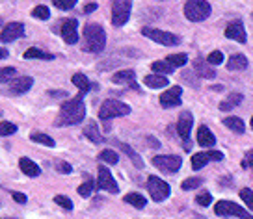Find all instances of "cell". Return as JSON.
<instances>
[{
	"label": "cell",
	"mask_w": 253,
	"mask_h": 219,
	"mask_svg": "<svg viewBox=\"0 0 253 219\" xmlns=\"http://www.w3.org/2000/svg\"><path fill=\"white\" fill-rule=\"evenodd\" d=\"M130 113V106L125 104V102L114 101V99H108L101 104V110H99V117L103 121H108V119L114 117H121V115H128Z\"/></svg>",
	"instance_id": "obj_4"
},
{
	"label": "cell",
	"mask_w": 253,
	"mask_h": 219,
	"mask_svg": "<svg viewBox=\"0 0 253 219\" xmlns=\"http://www.w3.org/2000/svg\"><path fill=\"white\" fill-rule=\"evenodd\" d=\"M4 58H8V50L6 48H0V60H4Z\"/></svg>",
	"instance_id": "obj_49"
},
{
	"label": "cell",
	"mask_w": 253,
	"mask_h": 219,
	"mask_svg": "<svg viewBox=\"0 0 253 219\" xmlns=\"http://www.w3.org/2000/svg\"><path fill=\"white\" fill-rule=\"evenodd\" d=\"M194 69H196V73H198L199 76H203V78H214V76H216V71H214L207 62H201V60H196V62H194Z\"/></svg>",
	"instance_id": "obj_21"
},
{
	"label": "cell",
	"mask_w": 253,
	"mask_h": 219,
	"mask_svg": "<svg viewBox=\"0 0 253 219\" xmlns=\"http://www.w3.org/2000/svg\"><path fill=\"white\" fill-rule=\"evenodd\" d=\"M136 78V73L132 69H126V71H119L112 76V82L116 84H134Z\"/></svg>",
	"instance_id": "obj_22"
},
{
	"label": "cell",
	"mask_w": 253,
	"mask_h": 219,
	"mask_svg": "<svg viewBox=\"0 0 253 219\" xmlns=\"http://www.w3.org/2000/svg\"><path fill=\"white\" fill-rule=\"evenodd\" d=\"M82 97L84 95L79 93V97L63 102L62 110H60V115H58V121H56L58 125L71 126V125H79V123L84 121V117H86V106L82 102Z\"/></svg>",
	"instance_id": "obj_1"
},
{
	"label": "cell",
	"mask_w": 253,
	"mask_h": 219,
	"mask_svg": "<svg viewBox=\"0 0 253 219\" xmlns=\"http://www.w3.org/2000/svg\"><path fill=\"white\" fill-rule=\"evenodd\" d=\"M19 167H21V171H23L26 177H32V179L40 177V173H41L40 165L36 164V162H32L30 158H26V156L19 160Z\"/></svg>",
	"instance_id": "obj_18"
},
{
	"label": "cell",
	"mask_w": 253,
	"mask_h": 219,
	"mask_svg": "<svg viewBox=\"0 0 253 219\" xmlns=\"http://www.w3.org/2000/svg\"><path fill=\"white\" fill-rule=\"evenodd\" d=\"M214 212H216V216H237L240 219H252L250 212L231 201H218L214 206Z\"/></svg>",
	"instance_id": "obj_8"
},
{
	"label": "cell",
	"mask_w": 253,
	"mask_h": 219,
	"mask_svg": "<svg viewBox=\"0 0 253 219\" xmlns=\"http://www.w3.org/2000/svg\"><path fill=\"white\" fill-rule=\"evenodd\" d=\"M192 125H194V117H192V113H190V111H182L181 115H179V121H177V134L181 136L182 140L188 141Z\"/></svg>",
	"instance_id": "obj_16"
},
{
	"label": "cell",
	"mask_w": 253,
	"mask_h": 219,
	"mask_svg": "<svg viewBox=\"0 0 253 219\" xmlns=\"http://www.w3.org/2000/svg\"><path fill=\"white\" fill-rule=\"evenodd\" d=\"M147 191H149L151 199H153L155 203L166 201L168 197H169V193H171L168 182H164V180L158 179V177H149V180H147Z\"/></svg>",
	"instance_id": "obj_7"
},
{
	"label": "cell",
	"mask_w": 253,
	"mask_h": 219,
	"mask_svg": "<svg viewBox=\"0 0 253 219\" xmlns=\"http://www.w3.org/2000/svg\"><path fill=\"white\" fill-rule=\"evenodd\" d=\"M17 76V71L13 67H4L0 69V84H8Z\"/></svg>",
	"instance_id": "obj_34"
},
{
	"label": "cell",
	"mask_w": 253,
	"mask_h": 219,
	"mask_svg": "<svg viewBox=\"0 0 253 219\" xmlns=\"http://www.w3.org/2000/svg\"><path fill=\"white\" fill-rule=\"evenodd\" d=\"M240 102H242V95H240V93H233V95H229L225 101L221 102L220 110H221V111H229V110L237 108Z\"/></svg>",
	"instance_id": "obj_27"
},
{
	"label": "cell",
	"mask_w": 253,
	"mask_h": 219,
	"mask_svg": "<svg viewBox=\"0 0 253 219\" xmlns=\"http://www.w3.org/2000/svg\"><path fill=\"white\" fill-rule=\"evenodd\" d=\"M203 184V179H199V177H190V179H186L184 182L181 184V188L182 189H196V188H199Z\"/></svg>",
	"instance_id": "obj_35"
},
{
	"label": "cell",
	"mask_w": 253,
	"mask_h": 219,
	"mask_svg": "<svg viewBox=\"0 0 253 219\" xmlns=\"http://www.w3.org/2000/svg\"><path fill=\"white\" fill-rule=\"evenodd\" d=\"M60 34H62L63 41H65L67 45L79 43V23H77L75 19L63 21L62 26H60Z\"/></svg>",
	"instance_id": "obj_12"
},
{
	"label": "cell",
	"mask_w": 253,
	"mask_h": 219,
	"mask_svg": "<svg viewBox=\"0 0 253 219\" xmlns=\"http://www.w3.org/2000/svg\"><path fill=\"white\" fill-rule=\"evenodd\" d=\"M248 67V58L244 54H233L227 62V69L229 71H242Z\"/></svg>",
	"instance_id": "obj_23"
},
{
	"label": "cell",
	"mask_w": 253,
	"mask_h": 219,
	"mask_svg": "<svg viewBox=\"0 0 253 219\" xmlns=\"http://www.w3.org/2000/svg\"><path fill=\"white\" fill-rule=\"evenodd\" d=\"M23 58H26V60H54L52 54H47V52H43V50H40V48L36 47L28 48L23 54Z\"/></svg>",
	"instance_id": "obj_25"
},
{
	"label": "cell",
	"mask_w": 253,
	"mask_h": 219,
	"mask_svg": "<svg viewBox=\"0 0 253 219\" xmlns=\"http://www.w3.org/2000/svg\"><path fill=\"white\" fill-rule=\"evenodd\" d=\"M240 199H242V201L246 203V206L253 212V191H252V189H250V188L240 189Z\"/></svg>",
	"instance_id": "obj_38"
},
{
	"label": "cell",
	"mask_w": 253,
	"mask_h": 219,
	"mask_svg": "<svg viewBox=\"0 0 253 219\" xmlns=\"http://www.w3.org/2000/svg\"><path fill=\"white\" fill-rule=\"evenodd\" d=\"M93 189H95V182L93 180H87V182H84V184H80L77 191H79L80 197H89Z\"/></svg>",
	"instance_id": "obj_37"
},
{
	"label": "cell",
	"mask_w": 253,
	"mask_h": 219,
	"mask_svg": "<svg viewBox=\"0 0 253 219\" xmlns=\"http://www.w3.org/2000/svg\"><path fill=\"white\" fill-rule=\"evenodd\" d=\"M211 13H212V8L205 0H188L184 4V17L192 23H201L209 19Z\"/></svg>",
	"instance_id": "obj_3"
},
{
	"label": "cell",
	"mask_w": 253,
	"mask_h": 219,
	"mask_svg": "<svg viewBox=\"0 0 253 219\" xmlns=\"http://www.w3.org/2000/svg\"><path fill=\"white\" fill-rule=\"evenodd\" d=\"M153 164L155 167H158L160 171L164 173H175L181 169V158L175 156V154H160V156L153 158Z\"/></svg>",
	"instance_id": "obj_9"
},
{
	"label": "cell",
	"mask_w": 253,
	"mask_h": 219,
	"mask_svg": "<svg viewBox=\"0 0 253 219\" xmlns=\"http://www.w3.org/2000/svg\"><path fill=\"white\" fill-rule=\"evenodd\" d=\"M211 160H214V162L218 160V162H220V160H223V154H221L220 150H205V152H198V154L192 156V169L198 171V169H201V167H205Z\"/></svg>",
	"instance_id": "obj_13"
},
{
	"label": "cell",
	"mask_w": 253,
	"mask_h": 219,
	"mask_svg": "<svg viewBox=\"0 0 253 219\" xmlns=\"http://www.w3.org/2000/svg\"><path fill=\"white\" fill-rule=\"evenodd\" d=\"M252 128H253V117H252Z\"/></svg>",
	"instance_id": "obj_51"
},
{
	"label": "cell",
	"mask_w": 253,
	"mask_h": 219,
	"mask_svg": "<svg viewBox=\"0 0 253 219\" xmlns=\"http://www.w3.org/2000/svg\"><path fill=\"white\" fill-rule=\"evenodd\" d=\"M58 169H60L62 173H71V165H69V164H63V162H60V164H58Z\"/></svg>",
	"instance_id": "obj_46"
},
{
	"label": "cell",
	"mask_w": 253,
	"mask_h": 219,
	"mask_svg": "<svg viewBox=\"0 0 253 219\" xmlns=\"http://www.w3.org/2000/svg\"><path fill=\"white\" fill-rule=\"evenodd\" d=\"M151 69L155 71L157 74H164V76H166V74H169V73H173L175 67L173 65H169V63L164 60V62H155L153 65H151Z\"/></svg>",
	"instance_id": "obj_31"
},
{
	"label": "cell",
	"mask_w": 253,
	"mask_h": 219,
	"mask_svg": "<svg viewBox=\"0 0 253 219\" xmlns=\"http://www.w3.org/2000/svg\"><path fill=\"white\" fill-rule=\"evenodd\" d=\"M99 160H101V162H106V164L116 165L119 162V156H118V152H116V150L104 149V150H101V154H99Z\"/></svg>",
	"instance_id": "obj_32"
},
{
	"label": "cell",
	"mask_w": 253,
	"mask_h": 219,
	"mask_svg": "<svg viewBox=\"0 0 253 219\" xmlns=\"http://www.w3.org/2000/svg\"><path fill=\"white\" fill-rule=\"evenodd\" d=\"M142 34L145 37H149L153 39L155 43L158 45H164V47H173V45H179V36H175L171 32H166V30H158V28H142Z\"/></svg>",
	"instance_id": "obj_6"
},
{
	"label": "cell",
	"mask_w": 253,
	"mask_h": 219,
	"mask_svg": "<svg viewBox=\"0 0 253 219\" xmlns=\"http://www.w3.org/2000/svg\"><path fill=\"white\" fill-rule=\"evenodd\" d=\"M73 84L77 87H80V93L82 95H86L89 89H91V84H89V80H87V76H84L82 73H77V74H73Z\"/></svg>",
	"instance_id": "obj_24"
},
{
	"label": "cell",
	"mask_w": 253,
	"mask_h": 219,
	"mask_svg": "<svg viewBox=\"0 0 253 219\" xmlns=\"http://www.w3.org/2000/svg\"><path fill=\"white\" fill-rule=\"evenodd\" d=\"M132 0H112V24L123 26L130 17Z\"/></svg>",
	"instance_id": "obj_5"
},
{
	"label": "cell",
	"mask_w": 253,
	"mask_h": 219,
	"mask_svg": "<svg viewBox=\"0 0 253 219\" xmlns=\"http://www.w3.org/2000/svg\"><path fill=\"white\" fill-rule=\"evenodd\" d=\"M32 15L36 17V19H41V21H47L48 17H50V11H48L47 6H38V8L32 9Z\"/></svg>",
	"instance_id": "obj_39"
},
{
	"label": "cell",
	"mask_w": 253,
	"mask_h": 219,
	"mask_svg": "<svg viewBox=\"0 0 253 219\" xmlns=\"http://www.w3.org/2000/svg\"><path fill=\"white\" fill-rule=\"evenodd\" d=\"M11 197H13V201H17V203H21V204L26 203V195H24V193H17V191H13Z\"/></svg>",
	"instance_id": "obj_45"
},
{
	"label": "cell",
	"mask_w": 253,
	"mask_h": 219,
	"mask_svg": "<svg viewBox=\"0 0 253 219\" xmlns=\"http://www.w3.org/2000/svg\"><path fill=\"white\" fill-rule=\"evenodd\" d=\"M196 203H198L199 206H209V204L212 203V195L205 191V193H201V195L196 197Z\"/></svg>",
	"instance_id": "obj_44"
},
{
	"label": "cell",
	"mask_w": 253,
	"mask_h": 219,
	"mask_svg": "<svg viewBox=\"0 0 253 219\" xmlns=\"http://www.w3.org/2000/svg\"><path fill=\"white\" fill-rule=\"evenodd\" d=\"M84 136L89 138L93 143H101V141H103V136L99 134V128H97V123H95V121L87 123V126L84 128Z\"/></svg>",
	"instance_id": "obj_28"
},
{
	"label": "cell",
	"mask_w": 253,
	"mask_h": 219,
	"mask_svg": "<svg viewBox=\"0 0 253 219\" xmlns=\"http://www.w3.org/2000/svg\"><path fill=\"white\" fill-rule=\"evenodd\" d=\"M207 63L209 65H221L223 63V54H221L220 50H214V52L207 56Z\"/></svg>",
	"instance_id": "obj_41"
},
{
	"label": "cell",
	"mask_w": 253,
	"mask_h": 219,
	"mask_svg": "<svg viewBox=\"0 0 253 219\" xmlns=\"http://www.w3.org/2000/svg\"><path fill=\"white\" fill-rule=\"evenodd\" d=\"M198 143L201 147H214L216 145V138H214V134L211 132V128L209 126H199L198 130Z\"/></svg>",
	"instance_id": "obj_19"
},
{
	"label": "cell",
	"mask_w": 253,
	"mask_h": 219,
	"mask_svg": "<svg viewBox=\"0 0 253 219\" xmlns=\"http://www.w3.org/2000/svg\"><path fill=\"white\" fill-rule=\"evenodd\" d=\"M17 132V126L9 121H2L0 123V136H11V134Z\"/></svg>",
	"instance_id": "obj_40"
},
{
	"label": "cell",
	"mask_w": 253,
	"mask_h": 219,
	"mask_svg": "<svg viewBox=\"0 0 253 219\" xmlns=\"http://www.w3.org/2000/svg\"><path fill=\"white\" fill-rule=\"evenodd\" d=\"M143 84L151 89H158V87H166L169 82H168V76L164 74H157V73H153V74H147L145 78H143Z\"/></svg>",
	"instance_id": "obj_20"
},
{
	"label": "cell",
	"mask_w": 253,
	"mask_h": 219,
	"mask_svg": "<svg viewBox=\"0 0 253 219\" xmlns=\"http://www.w3.org/2000/svg\"><path fill=\"white\" fill-rule=\"evenodd\" d=\"M54 203L56 204H60L62 208H65L67 212H71L73 210V201L69 199V197H65V195H56L54 197Z\"/></svg>",
	"instance_id": "obj_42"
},
{
	"label": "cell",
	"mask_w": 253,
	"mask_h": 219,
	"mask_svg": "<svg viewBox=\"0 0 253 219\" xmlns=\"http://www.w3.org/2000/svg\"><path fill=\"white\" fill-rule=\"evenodd\" d=\"M125 203H128L130 206H134V208H145L147 206V199L143 195H140V193H128V195L125 197Z\"/></svg>",
	"instance_id": "obj_29"
},
{
	"label": "cell",
	"mask_w": 253,
	"mask_h": 219,
	"mask_svg": "<svg viewBox=\"0 0 253 219\" xmlns=\"http://www.w3.org/2000/svg\"><path fill=\"white\" fill-rule=\"evenodd\" d=\"M30 140L36 141V143H41V145H45V147H54V140L43 132H32Z\"/></svg>",
	"instance_id": "obj_30"
},
{
	"label": "cell",
	"mask_w": 253,
	"mask_h": 219,
	"mask_svg": "<svg viewBox=\"0 0 253 219\" xmlns=\"http://www.w3.org/2000/svg\"><path fill=\"white\" fill-rule=\"evenodd\" d=\"M252 17H253V13H252Z\"/></svg>",
	"instance_id": "obj_52"
},
{
	"label": "cell",
	"mask_w": 253,
	"mask_h": 219,
	"mask_svg": "<svg viewBox=\"0 0 253 219\" xmlns=\"http://www.w3.org/2000/svg\"><path fill=\"white\" fill-rule=\"evenodd\" d=\"M225 37H227V39L237 41V43H246L248 36H246L244 24L240 23V21H235V23H231L229 26L225 28Z\"/></svg>",
	"instance_id": "obj_15"
},
{
	"label": "cell",
	"mask_w": 253,
	"mask_h": 219,
	"mask_svg": "<svg viewBox=\"0 0 253 219\" xmlns=\"http://www.w3.org/2000/svg\"><path fill=\"white\" fill-rule=\"evenodd\" d=\"M246 156H248V160H253V150H250V152H248Z\"/></svg>",
	"instance_id": "obj_50"
},
{
	"label": "cell",
	"mask_w": 253,
	"mask_h": 219,
	"mask_svg": "<svg viewBox=\"0 0 253 219\" xmlns=\"http://www.w3.org/2000/svg\"><path fill=\"white\" fill-rule=\"evenodd\" d=\"M95 9H97V4H87L86 8H84V11H86V13H91Z\"/></svg>",
	"instance_id": "obj_47"
},
{
	"label": "cell",
	"mask_w": 253,
	"mask_h": 219,
	"mask_svg": "<svg viewBox=\"0 0 253 219\" xmlns=\"http://www.w3.org/2000/svg\"><path fill=\"white\" fill-rule=\"evenodd\" d=\"M97 186L101 189H104V191H110V193H114V195H118L119 193V186L118 182L114 180V177H112V173L104 167V165H101L99 167V177H97Z\"/></svg>",
	"instance_id": "obj_10"
},
{
	"label": "cell",
	"mask_w": 253,
	"mask_h": 219,
	"mask_svg": "<svg viewBox=\"0 0 253 219\" xmlns=\"http://www.w3.org/2000/svg\"><path fill=\"white\" fill-rule=\"evenodd\" d=\"M24 36V26L21 23H9L4 26V30L0 34V41L2 43H11V41L19 39Z\"/></svg>",
	"instance_id": "obj_14"
},
{
	"label": "cell",
	"mask_w": 253,
	"mask_h": 219,
	"mask_svg": "<svg viewBox=\"0 0 253 219\" xmlns=\"http://www.w3.org/2000/svg\"><path fill=\"white\" fill-rule=\"evenodd\" d=\"M181 95H182V87L181 86H173L166 89L164 93L160 95V106L162 108H177L181 104Z\"/></svg>",
	"instance_id": "obj_11"
},
{
	"label": "cell",
	"mask_w": 253,
	"mask_h": 219,
	"mask_svg": "<svg viewBox=\"0 0 253 219\" xmlns=\"http://www.w3.org/2000/svg\"><path fill=\"white\" fill-rule=\"evenodd\" d=\"M166 62L169 65H173V67H182V65H186L188 62V56L186 54H171L166 58Z\"/></svg>",
	"instance_id": "obj_33"
},
{
	"label": "cell",
	"mask_w": 253,
	"mask_h": 219,
	"mask_svg": "<svg viewBox=\"0 0 253 219\" xmlns=\"http://www.w3.org/2000/svg\"><path fill=\"white\" fill-rule=\"evenodd\" d=\"M242 167H252L253 169V160H244V162H242Z\"/></svg>",
	"instance_id": "obj_48"
},
{
	"label": "cell",
	"mask_w": 253,
	"mask_h": 219,
	"mask_svg": "<svg viewBox=\"0 0 253 219\" xmlns=\"http://www.w3.org/2000/svg\"><path fill=\"white\" fill-rule=\"evenodd\" d=\"M121 149H123V152H125L126 156H130V160H132V162H134V165H136V167H143L142 158L138 156V154H136L134 150L130 149V147H128V145H125V143H123V145H121Z\"/></svg>",
	"instance_id": "obj_36"
},
{
	"label": "cell",
	"mask_w": 253,
	"mask_h": 219,
	"mask_svg": "<svg viewBox=\"0 0 253 219\" xmlns=\"http://www.w3.org/2000/svg\"><path fill=\"white\" fill-rule=\"evenodd\" d=\"M32 86H34V80L30 76H19V78H13L9 82V91L15 95H21L26 93Z\"/></svg>",
	"instance_id": "obj_17"
},
{
	"label": "cell",
	"mask_w": 253,
	"mask_h": 219,
	"mask_svg": "<svg viewBox=\"0 0 253 219\" xmlns=\"http://www.w3.org/2000/svg\"><path fill=\"white\" fill-rule=\"evenodd\" d=\"M52 4L60 9H71L77 4V0H52Z\"/></svg>",
	"instance_id": "obj_43"
},
{
	"label": "cell",
	"mask_w": 253,
	"mask_h": 219,
	"mask_svg": "<svg viewBox=\"0 0 253 219\" xmlns=\"http://www.w3.org/2000/svg\"><path fill=\"white\" fill-rule=\"evenodd\" d=\"M106 47V34L99 24H87L84 28V50L91 54L103 52Z\"/></svg>",
	"instance_id": "obj_2"
},
{
	"label": "cell",
	"mask_w": 253,
	"mask_h": 219,
	"mask_svg": "<svg viewBox=\"0 0 253 219\" xmlns=\"http://www.w3.org/2000/svg\"><path fill=\"white\" fill-rule=\"evenodd\" d=\"M223 125L227 126V128H231L233 132H237V134H244V130H246L244 121H242L240 117H225V119H223Z\"/></svg>",
	"instance_id": "obj_26"
}]
</instances>
